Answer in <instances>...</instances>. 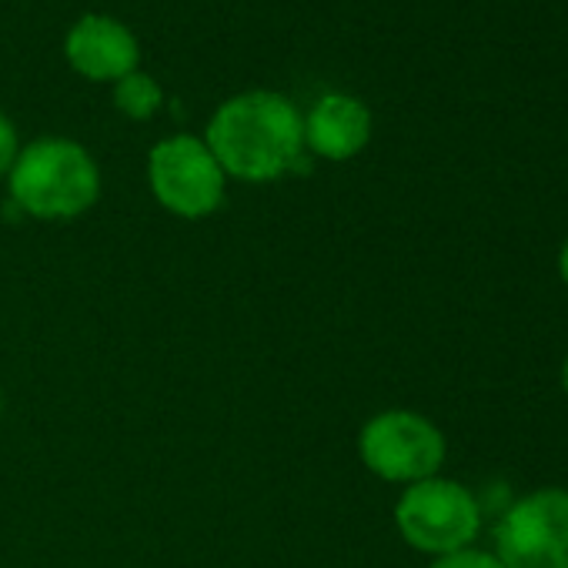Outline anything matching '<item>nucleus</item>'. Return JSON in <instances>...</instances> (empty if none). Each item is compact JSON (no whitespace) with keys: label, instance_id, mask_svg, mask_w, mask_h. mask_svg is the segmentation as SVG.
Listing matches in <instances>:
<instances>
[{"label":"nucleus","instance_id":"1a4fd4ad","mask_svg":"<svg viewBox=\"0 0 568 568\" xmlns=\"http://www.w3.org/2000/svg\"><path fill=\"white\" fill-rule=\"evenodd\" d=\"M114 104H118V111H121L124 118H131V121H148V118H154V114L161 111L164 94H161V88H158L154 78H148V74H141V71H131L128 78H121V81L114 84Z\"/></svg>","mask_w":568,"mask_h":568},{"label":"nucleus","instance_id":"ddd939ff","mask_svg":"<svg viewBox=\"0 0 568 568\" xmlns=\"http://www.w3.org/2000/svg\"><path fill=\"white\" fill-rule=\"evenodd\" d=\"M561 388H565V398H568V358H565V365H561Z\"/></svg>","mask_w":568,"mask_h":568},{"label":"nucleus","instance_id":"0eeeda50","mask_svg":"<svg viewBox=\"0 0 568 568\" xmlns=\"http://www.w3.org/2000/svg\"><path fill=\"white\" fill-rule=\"evenodd\" d=\"M64 54L81 78L114 81V84L128 78L131 71H138V61H141L138 38L124 24L104 14L81 18L64 41Z\"/></svg>","mask_w":568,"mask_h":568},{"label":"nucleus","instance_id":"7ed1b4c3","mask_svg":"<svg viewBox=\"0 0 568 568\" xmlns=\"http://www.w3.org/2000/svg\"><path fill=\"white\" fill-rule=\"evenodd\" d=\"M395 525L412 548L438 558L475 545L481 531V501L462 481L432 475L405 485L395 505Z\"/></svg>","mask_w":568,"mask_h":568},{"label":"nucleus","instance_id":"423d86ee","mask_svg":"<svg viewBox=\"0 0 568 568\" xmlns=\"http://www.w3.org/2000/svg\"><path fill=\"white\" fill-rule=\"evenodd\" d=\"M148 181L161 207L178 217H207L224 201L227 174L214 161L204 141L191 134H174L154 144L148 158Z\"/></svg>","mask_w":568,"mask_h":568},{"label":"nucleus","instance_id":"f257e3e1","mask_svg":"<svg viewBox=\"0 0 568 568\" xmlns=\"http://www.w3.org/2000/svg\"><path fill=\"white\" fill-rule=\"evenodd\" d=\"M224 174L251 184L277 181L305 158V118L274 91H247L224 101L204 134Z\"/></svg>","mask_w":568,"mask_h":568},{"label":"nucleus","instance_id":"39448f33","mask_svg":"<svg viewBox=\"0 0 568 568\" xmlns=\"http://www.w3.org/2000/svg\"><path fill=\"white\" fill-rule=\"evenodd\" d=\"M495 558L505 568H568V488L515 498L495 525Z\"/></svg>","mask_w":568,"mask_h":568},{"label":"nucleus","instance_id":"f03ea898","mask_svg":"<svg viewBox=\"0 0 568 568\" xmlns=\"http://www.w3.org/2000/svg\"><path fill=\"white\" fill-rule=\"evenodd\" d=\"M14 204L38 221H71L94 207L101 174L94 158L68 138H41L28 144L11 174Z\"/></svg>","mask_w":568,"mask_h":568},{"label":"nucleus","instance_id":"f8f14e48","mask_svg":"<svg viewBox=\"0 0 568 568\" xmlns=\"http://www.w3.org/2000/svg\"><path fill=\"white\" fill-rule=\"evenodd\" d=\"M558 274H561V281L568 284V234H565V241H561V247H558Z\"/></svg>","mask_w":568,"mask_h":568},{"label":"nucleus","instance_id":"6e6552de","mask_svg":"<svg viewBox=\"0 0 568 568\" xmlns=\"http://www.w3.org/2000/svg\"><path fill=\"white\" fill-rule=\"evenodd\" d=\"M372 141V111L352 94H325L305 118V148L325 161H352Z\"/></svg>","mask_w":568,"mask_h":568},{"label":"nucleus","instance_id":"9d476101","mask_svg":"<svg viewBox=\"0 0 568 568\" xmlns=\"http://www.w3.org/2000/svg\"><path fill=\"white\" fill-rule=\"evenodd\" d=\"M432 568H505V565L495 558V551H485V548L468 545V548L438 555V558L432 561Z\"/></svg>","mask_w":568,"mask_h":568},{"label":"nucleus","instance_id":"20e7f679","mask_svg":"<svg viewBox=\"0 0 568 568\" xmlns=\"http://www.w3.org/2000/svg\"><path fill=\"white\" fill-rule=\"evenodd\" d=\"M445 435L442 428L408 408H388L365 422L358 435V455L365 468L395 485H415L432 478L445 465Z\"/></svg>","mask_w":568,"mask_h":568},{"label":"nucleus","instance_id":"9b49d317","mask_svg":"<svg viewBox=\"0 0 568 568\" xmlns=\"http://www.w3.org/2000/svg\"><path fill=\"white\" fill-rule=\"evenodd\" d=\"M18 154H21V148H18V131H14L11 118L0 114V178L11 174Z\"/></svg>","mask_w":568,"mask_h":568}]
</instances>
